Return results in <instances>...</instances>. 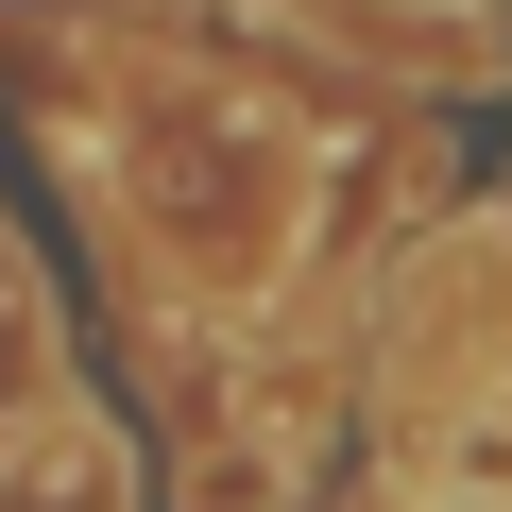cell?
<instances>
[{
  "mask_svg": "<svg viewBox=\"0 0 512 512\" xmlns=\"http://www.w3.org/2000/svg\"><path fill=\"white\" fill-rule=\"evenodd\" d=\"M86 171H103V205L171 256L205 308H256V291L308 256V205H325V137H308L274 86H188V69H154V86L86 137Z\"/></svg>",
  "mask_w": 512,
  "mask_h": 512,
  "instance_id": "cell-1",
  "label": "cell"
},
{
  "mask_svg": "<svg viewBox=\"0 0 512 512\" xmlns=\"http://www.w3.org/2000/svg\"><path fill=\"white\" fill-rule=\"evenodd\" d=\"M0 512H137L120 427H103V410H18V444H0Z\"/></svg>",
  "mask_w": 512,
  "mask_h": 512,
  "instance_id": "cell-2",
  "label": "cell"
}]
</instances>
